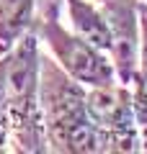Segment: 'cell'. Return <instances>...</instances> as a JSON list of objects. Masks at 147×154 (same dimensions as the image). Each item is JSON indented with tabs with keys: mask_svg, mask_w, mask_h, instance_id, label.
Here are the masks:
<instances>
[{
	"mask_svg": "<svg viewBox=\"0 0 147 154\" xmlns=\"http://www.w3.org/2000/svg\"><path fill=\"white\" fill-rule=\"evenodd\" d=\"M39 100L49 152L106 154L109 144L88 110V88L70 77L57 59H39Z\"/></svg>",
	"mask_w": 147,
	"mask_h": 154,
	"instance_id": "6da1fadb",
	"label": "cell"
},
{
	"mask_svg": "<svg viewBox=\"0 0 147 154\" xmlns=\"http://www.w3.org/2000/svg\"><path fill=\"white\" fill-rule=\"evenodd\" d=\"M39 36L28 28L11 51L0 57V75L11 116V139L21 154H47V134L39 100Z\"/></svg>",
	"mask_w": 147,
	"mask_h": 154,
	"instance_id": "7a4b0ae2",
	"label": "cell"
},
{
	"mask_svg": "<svg viewBox=\"0 0 147 154\" xmlns=\"http://www.w3.org/2000/svg\"><path fill=\"white\" fill-rule=\"evenodd\" d=\"M31 28L36 31L39 41L47 44L57 64L75 77L77 82L85 88H98V85H111L116 82V69L111 64V57L106 51L96 49L88 44L85 38H80L75 31H67L60 21V0H52L44 5V11L34 18Z\"/></svg>",
	"mask_w": 147,
	"mask_h": 154,
	"instance_id": "3957f363",
	"label": "cell"
},
{
	"mask_svg": "<svg viewBox=\"0 0 147 154\" xmlns=\"http://www.w3.org/2000/svg\"><path fill=\"white\" fill-rule=\"evenodd\" d=\"M88 110L101 134L106 136L109 152L114 154H134L142 152L139 134L134 123V105L132 88L124 82L88 88Z\"/></svg>",
	"mask_w": 147,
	"mask_h": 154,
	"instance_id": "277c9868",
	"label": "cell"
},
{
	"mask_svg": "<svg viewBox=\"0 0 147 154\" xmlns=\"http://www.w3.org/2000/svg\"><path fill=\"white\" fill-rule=\"evenodd\" d=\"M111 31V64L116 69V80L132 85L139 75V0H98Z\"/></svg>",
	"mask_w": 147,
	"mask_h": 154,
	"instance_id": "5b68a950",
	"label": "cell"
},
{
	"mask_svg": "<svg viewBox=\"0 0 147 154\" xmlns=\"http://www.w3.org/2000/svg\"><path fill=\"white\" fill-rule=\"evenodd\" d=\"M65 5H67L72 31L80 38H85L88 44H93L96 49L109 54L111 31H109V23H106V16L101 11V5H93L90 0H65Z\"/></svg>",
	"mask_w": 147,
	"mask_h": 154,
	"instance_id": "8992f818",
	"label": "cell"
},
{
	"mask_svg": "<svg viewBox=\"0 0 147 154\" xmlns=\"http://www.w3.org/2000/svg\"><path fill=\"white\" fill-rule=\"evenodd\" d=\"M36 0H0V57L31 28Z\"/></svg>",
	"mask_w": 147,
	"mask_h": 154,
	"instance_id": "52a82bcc",
	"label": "cell"
},
{
	"mask_svg": "<svg viewBox=\"0 0 147 154\" xmlns=\"http://www.w3.org/2000/svg\"><path fill=\"white\" fill-rule=\"evenodd\" d=\"M132 105H134V123L137 134H139L142 152H147V82L142 80V75H137L132 80Z\"/></svg>",
	"mask_w": 147,
	"mask_h": 154,
	"instance_id": "ba28073f",
	"label": "cell"
},
{
	"mask_svg": "<svg viewBox=\"0 0 147 154\" xmlns=\"http://www.w3.org/2000/svg\"><path fill=\"white\" fill-rule=\"evenodd\" d=\"M8 139H11V116H8L5 88H3V75H0V154L8 152Z\"/></svg>",
	"mask_w": 147,
	"mask_h": 154,
	"instance_id": "9c48e42d",
	"label": "cell"
},
{
	"mask_svg": "<svg viewBox=\"0 0 147 154\" xmlns=\"http://www.w3.org/2000/svg\"><path fill=\"white\" fill-rule=\"evenodd\" d=\"M139 26H142V41H139V75L147 82V3L139 0Z\"/></svg>",
	"mask_w": 147,
	"mask_h": 154,
	"instance_id": "30bf717a",
	"label": "cell"
},
{
	"mask_svg": "<svg viewBox=\"0 0 147 154\" xmlns=\"http://www.w3.org/2000/svg\"><path fill=\"white\" fill-rule=\"evenodd\" d=\"M145 3H147V0H145Z\"/></svg>",
	"mask_w": 147,
	"mask_h": 154,
	"instance_id": "8fae6325",
	"label": "cell"
}]
</instances>
